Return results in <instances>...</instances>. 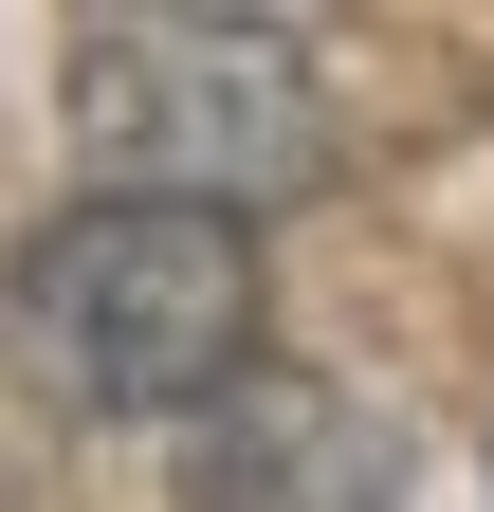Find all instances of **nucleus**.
Wrapping results in <instances>:
<instances>
[{"mask_svg":"<svg viewBox=\"0 0 494 512\" xmlns=\"http://www.w3.org/2000/svg\"><path fill=\"white\" fill-rule=\"evenodd\" d=\"M183 512H403V421L330 366H238L165 458Z\"/></svg>","mask_w":494,"mask_h":512,"instance_id":"nucleus-3","label":"nucleus"},{"mask_svg":"<svg viewBox=\"0 0 494 512\" xmlns=\"http://www.w3.org/2000/svg\"><path fill=\"white\" fill-rule=\"evenodd\" d=\"M74 147L110 202H183V220H238L293 202L330 165V74H312V19H238V0H129V19H74Z\"/></svg>","mask_w":494,"mask_h":512,"instance_id":"nucleus-1","label":"nucleus"},{"mask_svg":"<svg viewBox=\"0 0 494 512\" xmlns=\"http://www.w3.org/2000/svg\"><path fill=\"white\" fill-rule=\"evenodd\" d=\"M0 348L74 421H202L257 366V238L183 202H55L0 256Z\"/></svg>","mask_w":494,"mask_h":512,"instance_id":"nucleus-2","label":"nucleus"}]
</instances>
